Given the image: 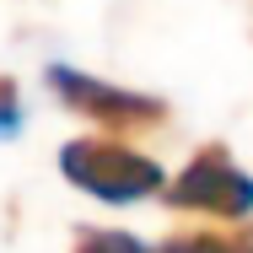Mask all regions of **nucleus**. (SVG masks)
<instances>
[{
    "mask_svg": "<svg viewBox=\"0 0 253 253\" xmlns=\"http://www.w3.org/2000/svg\"><path fill=\"white\" fill-rule=\"evenodd\" d=\"M27 124V108H22V92L11 76H0V140H16Z\"/></svg>",
    "mask_w": 253,
    "mask_h": 253,
    "instance_id": "6",
    "label": "nucleus"
},
{
    "mask_svg": "<svg viewBox=\"0 0 253 253\" xmlns=\"http://www.w3.org/2000/svg\"><path fill=\"white\" fill-rule=\"evenodd\" d=\"M59 172L70 189L92 194L102 205H140L151 194H167V178L146 151L119 146L113 135H81L59 146Z\"/></svg>",
    "mask_w": 253,
    "mask_h": 253,
    "instance_id": "1",
    "label": "nucleus"
},
{
    "mask_svg": "<svg viewBox=\"0 0 253 253\" xmlns=\"http://www.w3.org/2000/svg\"><path fill=\"white\" fill-rule=\"evenodd\" d=\"M70 253H156V248H146V237L124 232V226H76Z\"/></svg>",
    "mask_w": 253,
    "mask_h": 253,
    "instance_id": "5",
    "label": "nucleus"
},
{
    "mask_svg": "<svg viewBox=\"0 0 253 253\" xmlns=\"http://www.w3.org/2000/svg\"><path fill=\"white\" fill-rule=\"evenodd\" d=\"M43 81H49V92L59 97V108H70L76 119L97 124L102 135H140V129H162L167 124V102L162 97L97 81V76H86L76 65H49Z\"/></svg>",
    "mask_w": 253,
    "mask_h": 253,
    "instance_id": "2",
    "label": "nucleus"
},
{
    "mask_svg": "<svg viewBox=\"0 0 253 253\" xmlns=\"http://www.w3.org/2000/svg\"><path fill=\"white\" fill-rule=\"evenodd\" d=\"M167 205L194 210V215H215V221H248L253 215V172L221 140H210L167 183Z\"/></svg>",
    "mask_w": 253,
    "mask_h": 253,
    "instance_id": "3",
    "label": "nucleus"
},
{
    "mask_svg": "<svg viewBox=\"0 0 253 253\" xmlns=\"http://www.w3.org/2000/svg\"><path fill=\"white\" fill-rule=\"evenodd\" d=\"M156 253H253L248 232H172L162 237Z\"/></svg>",
    "mask_w": 253,
    "mask_h": 253,
    "instance_id": "4",
    "label": "nucleus"
}]
</instances>
